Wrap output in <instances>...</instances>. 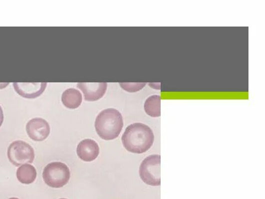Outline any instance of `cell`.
Instances as JSON below:
<instances>
[{
	"label": "cell",
	"instance_id": "obj_1",
	"mask_svg": "<svg viewBox=\"0 0 265 199\" xmlns=\"http://www.w3.org/2000/svg\"><path fill=\"white\" fill-rule=\"evenodd\" d=\"M154 135L148 126L135 123L127 128L122 137L124 148L130 152L142 154L146 152L154 144Z\"/></svg>",
	"mask_w": 265,
	"mask_h": 199
},
{
	"label": "cell",
	"instance_id": "obj_5",
	"mask_svg": "<svg viewBox=\"0 0 265 199\" xmlns=\"http://www.w3.org/2000/svg\"><path fill=\"white\" fill-rule=\"evenodd\" d=\"M8 158L15 166L32 164L35 158L33 148L22 140H16L9 145L7 150Z\"/></svg>",
	"mask_w": 265,
	"mask_h": 199
},
{
	"label": "cell",
	"instance_id": "obj_11",
	"mask_svg": "<svg viewBox=\"0 0 265 199\" xmlns=\"http://www.w3.org/2000/svg\"><path fill=\"white\" fill-rule=\"evenodd\" d=\"M17 177L19 182L22 184H29L35 180L37 171L33 166L24 164L17 170Z\"/></svg>",
	"mask_w": 265,
	"mask_h": 199
},
{
	"label": "cell",
	"instance_id": "obj_10",
	"mask_svg": "<svg viewBox=\"0 0 265 199\" xmlns=\"http://www.w3.org/2000/svg\"><path fill=\"white\" fill-rule=\"evenodd\" d=\"M61 101L66 108H77L81 106L82 102L81 93L74 88L67 89L62 94Z\"/></svg>",
	"mask_w": 265,
	"mask_h": 199
},
{
	"label": "cell",
	"instance_id": "obj_15",
	"mask_svg": "<svg viewBox=\"0 0 265 199\" xmlns=\"http://www.w3.org/2000/svg\"><path fill=\"white\" fill-rule=\"evenodd\" d=\"M8 199H19V198H9Z\"/></svg>",
	"mask_w": 265,
	"mask_h": 199
},
{
	"label": "cell",
	"instance_id": "obj_4",
	"mask_svg": "<svg viewBox=\"0 0 265 199\" xmlns=\"http://www.w3.org/2000/svg\"><path fill=\"white\" fill-rule=\"evenodd\" d=\"M161 156L151 155L144 159L139 168V175L147 184L159 186L161 184Z\"/></svg>",
	"mask_w": 265,
	"mask_h": 199
},
{
	"label": "cell",
	"instance_id": "obj_12",
	"mask_svg": "<svg viewBox=\"0 0 265 199\" xmlns=\"http://www.w3.org/2000/svg\"><path fill=\"white\" fill-rule=\"evenodd\" d=\"M144 110L149 116L158 118L161 116V97L152 96L149 97L144 103Z\"/></svg>",
	"mask_w": 265,
	"mask_h": 199
},
{
	"label": "cell",
	"instance_id": "obj_16",
	"mask_svg": "<svg viewBox=\"0 0 265 199\" xmlns=\"http://www.w3.org/2000/svg\"><path fill=\"white\" fill-rule=\"evenodd\" d=\"M60 199H66V198H60Z\"/></svg>",
	"mask_w": 265,
	"mask_h": 199
},
{
	"label": "cell",
	"instance_id": "obj_9",
	"mask_svg": "<svg viewBox=\"0 0 265 199\" xmlns=\"http://www.w3.org/2000/svg\"><path fill=\"white\" fill-rule=\"evenodd\" d=\"M76 152L81 160L89 162L97 158L100 154V148L94 140L86 139L78 144Z\"/></svg>",
	"mask_w": 265,
	"mask_h": 199
},
{
	"label": "cell",
	"instance_id": "obj_2",
	"mask_svg": "<svg viewBox=\"0 0 265 199\" xmlns=\"http://www.w3.org/2000/svg\"><path fill=\"white\" fill-rule=\"evenodd\" d=\"M123 126L122 114L117 110L113 108L104 110L98 114L95 124L98 135L106 140L117 138L122 132Z\"/></svg>",
	"mask_w": 265,
	"mask_h": 199
},
{
	"label": "cell",
	"instance_id": "obj_3",
	"mask_svg": "<svg viewBox=\"0 0 265 199\" xmlns=\"http://www.w3.org/2000/svg\"><path fill=\"white\" fill-rule=\"evenodd\" d=\"M43 178L45 184L54 188L65 186L70 178L68 166L61 162H52L45 167Z\"/></svg>",
	"mask_w": 265,
	"mask_h": 199
},
{
	"label": "cell",
	"instance_id": "obj_14",
	"mask_svg": "<svg viewBox=\"0 0 265 199\" xmlns=\"http://www.w3.org/2000/svg\"><path fill=\"white\" fill-rule=\"evenodd\" d=\"M4 120V115L3 110L1 106H0V127L1 126Z\"/></svg>",
	"mask_w": 265,
	"mask_h": 199
},
{
	"label": "cell",
	"instance_id": "obj_6",
	"mask_svg": "<svg viewBox=\"0 0 265 199\" xmlns=\"http://www.w3.org/2000/svg\"><path fill=\"white\" fill-rule=\"evenodd\" d=\"M26 130L30 138L35 141H43L50 134L49 124L41 118H33L26 125Z\"/></svg>",
	"mask_w": 265,
	"mask_h": 199
},
{
	"label": "cell",
	"instance_id": "obj_13",
	"mask_svg": "<svg viewBox=\"0 0 265 199\" xmlns=\"http://www.w3.org/2000/svg\"><path fill=\"white\" fill-rule=\"evenodd\" d=\"M119 84H120L121 87L123 90L129 92H135L142 90L145 85H146V83L120 82Z\"/></svg>",
	"mask_w": 265,
	"mask_h": 199
},
{
	"label": "cell",
	"instance_id": "obj_7",
	"mask_svg": "<svg viewBox=\"0 0 265 199\" xmlns=\"http://www.w3.org/2000/svg\"><path fill=\"white\" fill-rule=\"evenodd\" d=\"M14 90L20 96L26 98H35L45 90L46 82H14Z\"/></svg>",
	"mask_w": 265,
	"mask_h": 199
},
{
	"label": "cell",
	"instance_id": "obj_8",
	"mask_svg": "<svg viewBox=\"0 0 265 199\" xmlns=\"http://www.w3.org/2000/svg\"><path fill=\"white\" fill-rule=\"evenodd\" d=\"M77 86L84 94L85 100L95 102L101 98L107 91L106 82H79Z\"/></svg>",
	"mask_w": 265,
	"mask_h": 199
}]
</instances>
